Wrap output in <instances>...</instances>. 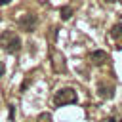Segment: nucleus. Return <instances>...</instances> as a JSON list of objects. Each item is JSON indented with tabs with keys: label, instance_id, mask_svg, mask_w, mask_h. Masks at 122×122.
<instances>
[{
	"label": "nucleus",
	"instance_id": "ddd939ff",
	"mask_svg": "<svg viewBox=\"0 0 122 122\" xmlns=\"http://www.w3.org/2000/svg\"><path fill=\"white\" fill-rule=\"evenodd\" d=\"M105 2H109V4H111V2H114V0H105Z\"/></svg>",
	"mask_w": 122,
	"mask_h": 122
},
{
	"label": "nucleus",
	"instance_id": "20e7f679",
	"mask_svg": "<svg viewBox=\"0 0 122 122\" xmlns=\"http://www.w3.org/2000/svg\"><path fill=\"white\" fill-rule=\"evenodd\" d=\"M51 67H53L55 72H67V63H65L63 53H59L55 50L51 51Z\"/></svg>",
	"mask_w": 122,
	"mask_h": 122
},
{
	"label": "nucleus",
	"instance_id": "4468645a",
	"mask_svg": "<svg viewBox=\"0 0 122 122\" xmlns=\"http://www.w3.org/2000/svg\"><path fill=\"white\" fill-rule=\"evenodd\" d=\"M120 4H122V0H120Z\"/></svg>",
	"mask_w": 122,
	"mask_h": 122
},
{
	"label": "nucleus",
	"instance_id": "9d476101",
	"mask_svg": "<svg viewBox=\"0 0 122 122\" xmlns=\"http://www.w3.org/2000/svg\"><path fill=\"white\" fill-rule=\"evenodd\" d=\"M4 72H6V65L4 61H0V76H4Z\"/></svg>",
	"mask_w": 122,
	"mask_h": 122
},
{
	"label": "nucleus",
	"instance_id": "1a4fd4ad",
	"mask_svg": "<svg viewBox=\"0 0 122 122\" xmlns=\"http://www.w3.org/2000/svg\"><path fill=\"white\" fill-rule=\"evenodd\" d=\"M36 122H51V114L50 112H40L38 118H36Z\"/></svg>",
	"mask_w": 122,
	"mask_h": 122
},
{
	"label": "nucleus",
	"instance_id": "f257e3e1",
	"mask_svg": "<svg viewBox=\"0 0 122 122\" xmlns=\"http://www.w3.org/2000/svg\"><path fill=\"white\" fill-rule=\"evenodd\" d=\"M0 46L4 51L8 53H17L21 50V38L13 32V30H4L0 34Z\"/></svg>",
	"mask_w": 122,
	"mask_h": 122
},
{
	"label": "nucleus",
	"instance_id": "7ed1b4c3",
	"mask_svg": "<svg viewBox=\"0 0 122 122\" xmlns=\"http://www.w3.org/2000/svg\"><path fill=\"white\" fill-rule=\"evenodd\" d=\"M17 25H19V29H21V30L30 32V30H34V29H36V25H38V17H36L34 13H25V15H21V17H19Z\"/></svg>",
	"mask_w": 122,
	"mask_h": 122
},
{
	"label": "nucleus",
	"instance_id": "9b49d317",
	"mask_svg": "<svg viewBox=\"0 0 122 122\" xmlns=\"http://www.w3.org/2000/svg\"><path fill=\"white\" fill-rule=\"evenodd\" d=\"M109 122H122V120H120V118H114V116H112V118H109Z\"/></svg>",
	"mask_w": 122,
	"mask_h": 122
},
{
	"label": "nucleus",
	"instance_id": "f8f14e48",
	"mask_svg": "<svg viewBox=\"0 0 122 122\" xmlns=\"http://www.w3.org/2000/svg\"><path fill=\"white\" fill-rule=\"evenodd\" d=\"M6 4H10V0H0V6H6Z\"/></svg>",
	"mask_w": 122,
	"mask_h": 122
},
{
	"label": "nucleus",
	"instance_id": "39448f33",
	"mask_svg": "<svg viewBox=\"0 0 122 122\" xmlns=\"http://www.w3.org/2000/svg\"><path fill=\"white\" fill-rule=\"evenodd\" d=\"M97 93H99V97H103V99H111V97L114 95V86H112L111 82H99V84H97Z\"/></svg>",
	"mask_w": 122,
	"mask_h": 122
},
{
	"label": "nucleus",
	"instance_id": "0eeeda50",
	"mask_svg": "<svg viewBox=\"0 0 122 122\" xmlns=\"http://www.w3.org/2000/svg\"><path fill=\"white\" fill-rule=\"evenodd\" d=\"M111 36H112L114 40L122 38V23H116V25H112V29H111Z\"/></svg>",
	"mask_w": 122,
	"mask_h": 122
},
{
	"label": "nucleus",
	"instance_id": "6e6552de",
	"mask_svg": "<svg viewBox=\"0 0 122 122\" xmlns=\"http://www.w3.org/2000/svg\"><path fill=\"white\" fill-rule=\"evenodd\" d=\"M59 13H61V19L67 21V19H71V15H72V8H71V6H63V8L59 10Z\"/></svg>",
	"mask_w": 122,
	"mask_h": 122
},
{
	"label": "nucleus",
	"instance_id": "f03ea898",
	"mask_svg": "<svg viewBox=\"0 0 122 122\" xmlns=\"http://www.w3.org/2000/svg\"><path fill=\"white\" fill-rule=\"evenodd\" d=\"M53 103H55L57 107H61V105H69V103H76V92H74L72 88H61V90L55 92V95H53Z\"/></svg>",
	"mask_w": 122,
	"mask_h": 122
},
{
	"label": "nucleus",
	"instance_id": "423d86ee",
	"mask_svg": "<svg viewBox=\"0 0 122 122\" xmlns=\"http://www.w3.org/2000/svg\"><path fill=\"white\" fill-rule=\"evenodd\" d=\"M90 61L93 63V65H105L107 61H109V53L107 51H103V50H93L92 53H90Z\"/></svg>",
	"mask_w": 122,
	"mask_h": 122
}]
</instances>
